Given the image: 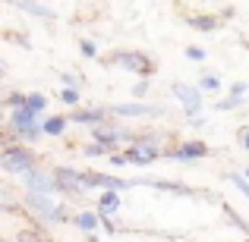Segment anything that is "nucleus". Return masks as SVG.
Here are the masks:
<instances>
[{
  "label": "nucleus",
  "mask_w": 249,
  "mask_h": 242,
  "mask_svg": "<svg viewBox=\"0 0 249 242\" xmlns=\"http://www.w3.org/2000/svg\"><path fill=\"white\" fill-rule=\"evenodd\" d=\"M170 91H174V97H180V101L186 104V113H196V110L202 107V95L196 88H189V85H180V82H177Z\"/></svg>",
  "instance_id": "9"
},
{
  "label": "nucleus",
  "mask_w": 249,
  "mask_h": 242,
  "mask_svg": "<svg viewBox=\"0 0 249 242\" xmlns=\"http://www.w3.org/2000/svg\"><path fill=\"white\" fill-rule=\"evenodd\" d=\"M25 205H32V211H38L44 220H51V224H60V220L67 217L63 205H51V198L44 192H25Z\"/></svg>",
  "instance_id": "2"
},
{
  "label": "nucleus",
  "mask_w": 249,
  "mask_h": 242,
  "mask_svg": "<svg viewBox=\"0 0 249 242\" xmlns=\"http://www.w3.org/2000/svg\"><path fill=\"white\" fill-rule=\"evenodd\" d=\"M98 224H101V217H95V214H89V211L76 217V226H79L82 233H95V226H98Z\"/></svg>",
  "instance_id": "16"
},
{
  "label": "nucleus",
  "mask_w": 249,
  "mask_h": 242,
  "mask_svg": "<svg viewBox=\"0 0 249 242\" xmlns=\"http://www.w3.org/2000/svg\"><path fill=\"white\" fill-rule=\"evenodd\" d=\"M22 179H25V186H29V192H44V195H51V192H57V189H60L57 176L41 173V170H35V167H32L29 173H22Z\"/></svg>",
  "instance_id": "4"
},
{
  "label": "nucleus",
  "mask_w": 249,
  "mask_h": 242,
  "mask_svg": "<svg viewBox=\"0 0 249 242\" xmlns=\"http://www.w3.org/2000/svg\"><path fill=\"white\" fill-rule=\"evenodd\" d=\"M186 57L199 63V60H205V50H202V48H186Z\"/></svg>",
  "instance_id": "23"
},
{
  "label": "nucleus",
  "mask_w": 249,
  "mask_h": 242,
  "mask_svg": "<svg viewBox=\"0 0 249 242\" xmlns=\"http://www.w3.org/2000/svg\"><path fill=\"white\" fill-rule=\"evenodd\" d=\"M240 104H243V97H233V95H231V97H224V101L218 104V110H237Z\"/></svg>",
  "instance_id": "20"
},
{
  "label": "nucleus",
  "mask_w": 249,
  "mask_h": 242,
  "mask_svg": "<svg viewBox=\"0 0 249 242\" xmlns=\"http://www.w3.org/2000/svg\"><path fill=\"white\" fill-rule=\"evenodd\" d=\"M91 135H95V142H98V145H114V142H120L123 139V129H114V126H95V132H91Z\"/></svg>",
  "instance_id": "10"
},
{
  "label": "nucleus",
  "mask_w": 249,
  "mask_h": 242,
  "mask_svg": "<svg viewBox=\"0 0 249 242\" xmlns=\"http://www.w3.org/2000/svg\"><path fill=\"white\" fill-rule=\"evenodd\" d=\"M243 145L249 148V129H246V132H243Z\"/></svg>",
  "instance_id": "27"
},
{
  "label": "nucleus",
  "mask_w": 249,
  "mask_h": 242,
  "mask_svg": "<svg viewBox=\"0 0 249 242\" xmlns=\"http://www.w3.org/2000/svg\"><path fill=\"white\" fill-rule=\"evenodd\" d=\"M35 167V154L25 145H10L3 151V170L6 173H29Z\"/></svg>",
  "instance_id": "1"
},
{
  "label": "nucleus",
  "mask_w": 249,
  "mask_h": 242,
  "mask_svg": "<svg viewBox=\"0 0 249 242\" xmlns=\"http://www.w3.org/2000/svg\"><path fill=\"white\" fill-rule=\"evenodd\" d=\"M117 208H120L117 189H104V192H101V201H98V211H101V214H114Z\"/></svg>",
  "instance_id": "12"
},
{
  "label": "nucleus",
  "mask_w": 249,
  "mask_h": 242,
  "mask_svg": "<svg viewBox=\"0 0 249 242\" xmlns=\"http://www.w3.org/2000/svg\"><path fill=\"white\" fill-rule=\"evenodd\" d=\"M246 176H249V170H246Z\"/></svg>",
  "instance_id": "29"
},
{
  "label": "nucleus",
  "mask_w": 249,
  "mask_h": 242,
  "mask_svg": "<svg viewBox=\"0 0 249 242\" xmlns=\"http://www.w3.org/2000/svg\"><path fill=\"white\" fill-rule=\"evenodd\" d=\"M231 182H233V186H237V189H240V192H243V195H246V198H249V182L243 179V176H240V173H231Z\"/></svg>",
  "instance_id": "21"
},
{
  "label": "nucleus",
  "mask_w": 249,
  "mask_h": 242,
  "mask_svg": "<svg viewBox=\"0 0 249 242\" xmlns=\"http://www.w3.org/2000/svg\"><path fill=\"white\" fill-rule=\"evenodd\" d=\"M114 113L126 116V120H129V116H161L164 107H158V104H155V107H152V104H117Z\"/></svg>",
  "instance_id": "7"
},
{
  "label": "nucleus",
  "mask_w": 249,
  "mask_h": 242,
  "mask_svg": "<svg viewBox=\"0 0 249 242\" xmlns=\"http://www.w3.org/2000/svg\"><path fill=\"white\" fill-rule=\"evenodd\" d=\"M54 176H57L63 192H82L85 189V173H76V170H70V167H57Z\"/></svg>",
  "instance_id": "6"
},
{
  "label": "nucleus",
  "mask_w": 249,
  "mask_h": 242,
  "mask_svg": "<svg viewBox=\"0 0 249 242\" xmlns=\"http://www.w3.org/2000/svg\"><path fill=\"white\" fill-rule=\"evenodd\" d=\"M189 25L196 32H214L221 25V16H189Z\"/></svg>",
  "instance_id": "13"
},
{
  "label": "nucleus",
  "mask_w": 249,
  "mask_h": 242,
  "mask_svg": "<svg viewBox=\"0 0 249 242\" xmlns=\"http://www.w3.org/2000/svg\"><path fill=\"white\" fill-rule=\"evenodd\" d=\"M67 123H70L67 116H51V120L44 123L41 129H44V132H48V135H63V129H67Z\"/></svg>",
  "instance_id": "15"
},
{
  "label": "nucleus",
  "mask_w": 249,
  "mask_h": 242,
  "mask_svg": "<svg viewBox=\"0 0 249 242\" xmlns=\"http://www.w3.org/2000/svg\"><path fill=\"white\" fill-rule=\"evenodd\" d=\"M19 3V10H25V13H32V16H41V19H54V10L51 6H41L38 0H16Z\"/></svg>",
  "instance_id": "11"
},
{
  "label": "nucleus",
  "mask_w": 249,
  "mask_h": 242,
  "mask_svg": "<svg viewBox=\"0 0 249 242\" xmlns=\"http://www.w3.org/2000/svg\"><path fill=\"white\" fill-rule=\"evenodd\" d=\"M243 91H246V82H237V85L231 88V95H233V97H243Z\"/></svg>",
  "instance_id": "26"
},
{
  "label": "nucleus",
  "mask_w": 249,
  "mask_h": 242,
  "mask_svg": "<svg viewBox=\"0 0 249 242\" xmlns=\"http://www.w3.org/2000/svg\"><path fill=\"white\" fill-rule=\"evenodd\" d=\"M63 104H79V91L73 88V85H67V88H63Z\"/></svg>",
  "instance_id": "19"
},
{
  "label": "nucleus",
  "mask_w": 249,
  "mask_h": 242,
  "mask_svg": "<svg viewBox=\"0 0 249 242\" xmlns=\"http://www.w3.org/2000/svg\"><path fill=\"white\" fill-rule=\"evenodd\" d=\"M6 104H10V107H22L25 95H16V91H13V95H6Z\"/></svg>",
  "instance_id": "24"
},
{
  "label": "nucleus",
  "mask_w": 249,
  "mask_h": 242,
  "mask_svg": "<svg viewBox=\"0 0 249 242\" xmlns=\"http://www.w3.org/2000/svg\"><path fill=\"white\" fill-rule=\"evenodd\" d=\"M123 158H126V163H139L142 167V163H152L158 158V148H155L148 139H139L136 145H129L126 151H123Z\"/></svg>",
  "instance_id": "5"
},
{
  "label": "nucleus",
  "mask_w": 249,
  "mask_h": 242,
  "mask_svg": "<svg viewBox=\"0 0 249 242\" xmlns=\"http://www.w3.org/2000/svg\"><path fill=\"white\" fill-rule=\"evenodd\" d=\"M16 242H48V239H44L38 230H22V233L16 236Z\"/></svg>",
  "instance_id": "18"
},
{
  "label": "nucleus",
  "mask_w": 249,
  "mask_h": 242,
  "mask_svg": "<svg viewBox=\"0 0 249 242\" xmlns=\"http://www.w3.org/2000/svg\"><path fill=\"white\" fill-rule=\"evenodd\" d=\"M89 242H98V239H95V236H89Z\"/></svg>",
  "instance_id": "28"
},
{
  "label": "nucleus",
  "mask_w": 249,
  "mask_h": 242,
  "mask_svg": "<svg viewBox=\"0 0 249 242\" xmlns=\"http://www.w3.org/2000/svg\"><path fill=\"white\" fill-rule=\"evenodd\" d=\"M205 154H208L205 142H183V145L174 148L170 158H174V161H196V158H205Z\"/></svg>",
  "instance_id": "8"
},
{
  "label": "nucleus",
  "mask_w": 249,
  "mask_h": 242,
  "mask_svg": "<svg viewBox=\"0 0 249 242\" xmlns=\"http://www.w3.org/2000/svg\"><path fill=\"white\" fill-rule=\"evenodd\" d=\"M202 88H205V91H218V88H221V82L214 79V76H205V79H202Z\"/></svg>",
  "instance_id": "22"
},
{
  "label": "nucleus",
  "mask_w": 249,
  "mask_h": 242,
  "mask_svg": "<svg viewBox=\"0 0 249 242\" xmlns=\"http://www.w3.org/2000/svg\"><path fill=\"white\" fill-rule=\"evenodd\" d=\"M114 63H117V66H123V69H133V73H142V76H152L155 73V60H152V57H145V54H139V50L117 54Z\"/></svg>",
  "instance_id": "3"
},
{
  "label": "nucleus",
  "mask_w": 249,
  "mask_h": 242,
  "mask_svg": "<svg viewBox=\"0 0 249 242\" xmlns=\"http://www.w3.org/2000/svg\"><path fill=\"white\" fill-rule=\"evenodd\" d=\"M25 107H32L35 113H41V110L48 107V97L38 95V91H32V95H25Z\"/></svg>",
  "instance_id": "17"
},
{
  "label": "nucleus",
  "mask_w": 249,
  "mask_h": 242,
  "mask_svg": "<svg viewBox=\"0 0 249 242\" xmlns=\"http://www.w3.org/2000/svg\"><path fill=\"white\" fill-rule=\"evenodd\" d=\"M79 48H82V54H85V57H95V54H98V50H95V44H91V41H82Z\"/></svg>",
  "instance_id": "25"
},
{
  "label": "nucleus",
  "mask_w": 249,
  "mask_h": 242,
  "mask_svg": "<svg viewBox=\"0 0 249 242\" xmlns=\"http://www.w3.org/2000/svg\"><path fill=\"white\" fill-rule=\"evenodd\" d=\"M73 120L76 123H101L104 120V110L101 107H95V110H76Z\"/></svg>",
  "instance_id": "14"
}]
</instances>
